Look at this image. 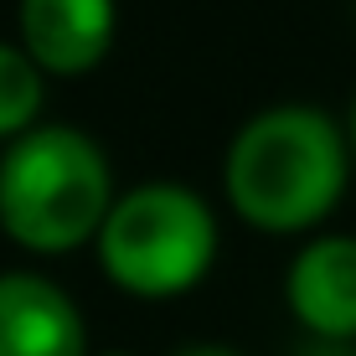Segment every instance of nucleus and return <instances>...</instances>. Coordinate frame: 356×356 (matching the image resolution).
<instances>
[{"label": "nucleus", "mask_w": 356, "mask_h": 356, "mask_svg": "<svg viewBox=\"0 0 356 356\" xmlns=\"http://www.w3.org/2000/svg\"><path fill=\"white\" fill-rule=\"evenodd\" d=\"M98 268L134 300H176L217 259V217L181 181H145L114 196L93 232Z\"/></svg>", "instance_id": "3"}, {"label": "nucleus", "mask_w": 356, "mask_h": 356, "mask_svg": "<svg viewBox=\"0 0 356 356\" xmlns=\"http://www.w3.org/2000/svg\"><path fill=\"white\" fill-rule=\"evenodd\" d=\"M42 78L47 72L31 63L21 47L0 42V140H16L42 114Z\"/></svg>", "instance_id": "7"}, {"label": "nucleus", "mask_w": 356, "mask_h": 356, "mask_svg": "<svg viewBox=\"0 0 356 356\" xmlns=\"http://www.w3.org/2000/svg\"><path fill=\"white\" fill-rule=\"evenodd\" d=\"M98 356H134V351H98Z\"/></svg>", "instance_id": "10"}, {"label": "nucleus", "mask_w": 356, "mask_h": 356, "mask_svg": "<svg viewBox=\"0 0 356 356\" xmlns=\"http://www.w3.org/2000/svg\"><path fill=\"white\" fill-rule=\"evenodd\" d=\"M0 356H88V325L47 274H0Z\"/></svg>", "instance_id": "6"}, {"label": "nucleus", "mask_w": 356, "mask_h": 356, "mask_svg": "<svg viewBox=\"0 0 356 356\" xmlns=\"http://www.w3.org/2000/svg\"><path fill=\"white\" fill-rule=\"evenodd\" d=\"M114 207V170L93 134L31 124L0 155V232L26 253H72L93 243Z\"/></svg>", "instance_id": "2"}, {"label": "nucleus", "mask_w": 356, "mask_h": 356, "mask_svg": "<svg viewBox=\"0 0 356 356\" xmlns=\"http://www.w3.org/2000/svg\"><path fill=\"white\" fill-rule=\"evenodd\" d=\"M284 300L294 321L315 341H356V238L351 232H321L289 264Z\"/></svg>", "instance_id": "5"}, {"label": "nucleus", "mask_w": 356, "mask_h": 356, "mask_svg": "<svg viewBox=\"0 0 356 356\" xmlns=\"http://www.w3.org/2000/svg\"><path fill=\"white\" fill-rule=\"evenodd\" d=\"M346 145H351V161H356V104H351V124H346Z\"/></svg>", "instance_id": "9"}, {"label": "nucleus", "mask_w": 356, "mask_h": 356, "mask_svg": "<svg viewBox=\"0 0 356 356\" xmlns=\"http://www.w3.org/2000/svg\"><path fill=\"white\" fill-rule=\"evenodd\" d=\"M21 52L52 78H83L108 57L119 10L114 0H21Z\"/></svg>", "instance_id": "4"}, {"label": "nucleus", "mask_w": 356, "mask_h": 356, "mask_svg": "<svg viewBox=\"0 0 356 356\" xmlns=\"http://www.w3.org/2000/svg\"><path fill=\"white\" fill-rule=\"evenodd\" d=\"M351 176L346 129L315 104H274L232 134L222 155L227 207L259 232H310L336 212Z\"/></svg>", "instance_id": "1"}, {"label": "nucleus", "mask_w": 356, "mask_h": 356, "mask_svg": "<svg viewBox=\"0 0 356 356\" xmlns=\"http://www.w3.org/2000/svg\"><path fill=\"white\" fill-rule=\"evenodd\" d=\"M170 356H243V351H232V346H181Z\"/></svg>", "instance_id": "8"}]
</instances>
